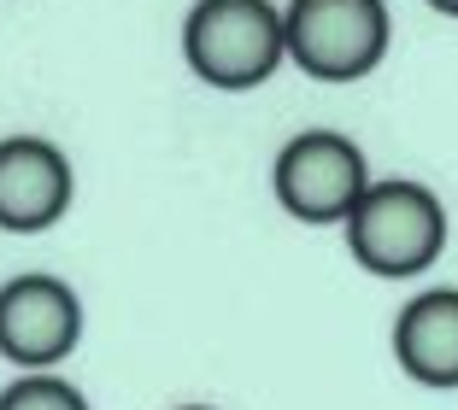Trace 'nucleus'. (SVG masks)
Listing matches in <instances>:
<instances>
[{
    "instance_id": "7ed1b4c3",
    "label": "nucleus",
    "mask_w": 458,
    "mask_h": 410,
    "mask_svg": "<svg viewBox=\"0 0 458 410\" xmlns=\"http://www.w3.org/2000/svg\"><path fill=\"white\" fill-rule=\"evenodd\" d=\"M394 18L382 0H288L283 54L311 82H359L388 59Z\"/></svg>"
},
{
    "instance_id": "423d86ee",
    "label": "nucleus",
    "mask_w": 458,
    "mask_h": 410,
    "mask_svg": "<svg viewBox=\"0 0 458 410\" xmlns=\"http://www.w3.org/2000/svg\"><path fill=\"white\" fill-rule=\"evenodd\" d=\"M77 199V171L65 146L47 135H6L0 141V229L6 235H47Z\"/></svg>"
},
{
    "instance_id": "0eeeda50",
    "label": "nucleus",
    "mask_w": 458,
    "mask_h": 410,
    "mask_svg": "<svg viewBox=\"0 0 458 410\" xmlns=\"http://www.w3.org/2000/svg\"><path fill=\"white\" fill-rule=\"evenodd\" d=\"M394 357L418 387H458V288H423L400 305Z\"/></svg>"
},
{
    "instance_id": "1a4fd4ad",
    "label": "nucleus",
    "mask_w": 458,
    "mask_h": 410,
    "mask_svg": "<svg viewBox=\"0 0 458 410\" xmlns=\"http://www.w3.org/2000/svg\"><path fill=\"white\" fill-rule=\"evenodd\" d=\"M423 6H435L441 18H458V0H423Z\"/></svg>"
},
{
    "instance_id": "39448f33",
    "label": "nucleus",
    "mask_w": 458,
    "mask_h": 410,
    "mask_svg": "<svg viewBox=\"0 0 458 410\" xmlns=\"http://www.w3.org/2000/svg\"><path fill=\"white\" fill-rule=\"evenodd\" d=\"M82 346V299L71 281L24 270L0 288V357L24 375L59 370Z\"/></svg>"
},
{
    "instance_id": "f03ea898",
    "label": "nucleus",
    "mask_w": 458,
    "mask_h": 410,
    "mask_svg": "<svg viewBox=\"0 0 458 410\" xmlns=\"http://www.w3.org/2000/svg\"><path fill=\"white\" fill-rule=\"evenodd\" d=\"M182 59L217 94L265 88L283 71V6L276 0H194L182 18Z\"/></svg>"
},
{
    "instance_id": "20e7f679",
    "label": "nucleus",
    "mask_w": 458,
    "mask_h": 410,
    "mask_svg": "<svg viewBox=\"0 0 458 410\" xmlns=\"http://www.w3.org/2000/svg\"><path fill=\"white\" fill-rule=\"evenodd\" d=\"M364 188H370V164L359 141L341 130H300L270 164V194L294 223H347Z\"/></svg>"
},
{
    "instance_id": "9d476101",
    "label": "nucleus",
    "mask_w": 458,
    "mask_h": 410,
    "mask_svg": "<svg viewBox=\"0 0 458 410\" xmlns=\"http://www.w3.org/2000/svg\"><path fill=\"white\" fill-rule=\"evenodd\" d=\"M176 410H217V405H176Z\"/></svg>"
},
{
    "instance_id": "f257e3e1",
    "label": "nucleus",
    "mask_w": 458,
    "mask_h": 410,
    "mask_svg": "<svg viewBox=\"0 0 458 410\" xmlns=\"http://www.w3.org/2000/svg\"><path fill=\"white\" fill-rule=\"evenodd\" d=\"M341 229H347L352 264L382 281H411L446 252V205L435 188L411 182V176L370 182Z\"/></svg>"
},
{
    "instance_id": "6e6552de",
    "label": "nucleus",
    "mask_w": 458,
    "mask_h": 410,
    "mask_svg": "<svg viewBox=\"0 0 458 410\" xmlns=\"http://www.w3.org/2000/svg\"><path fill=\"white\" fill-rule=\"evenodd\" d=\"M0 410H95V405L82 398V387L41 370V375H18V381L0 387Z\"/></svg>"
}]
</instances>
